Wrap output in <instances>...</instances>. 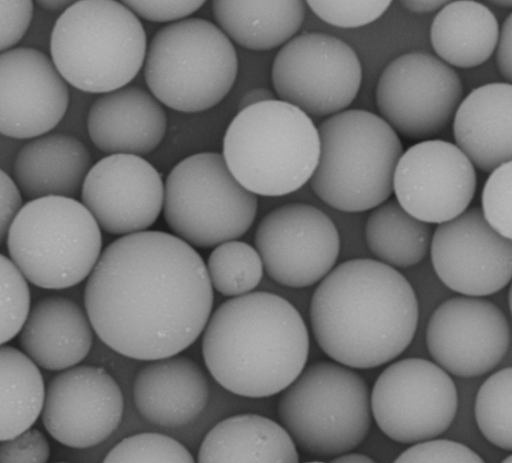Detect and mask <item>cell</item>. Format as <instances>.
Masks as SVG:
<instances>
[{
  "label": "cell",
  "instance_id": "1",
  "mask_svg": "<svg viewBox=\"0 0 512 463\" xmlns=\"http://www.w3.org/2000/svg\"><path fill=\"white\" fill-rule=\"evenodd\" d=\"M84 305L99 339L132 359L178 355L203 333L213 287L200 254L174 234L122 236L87 278Z\"/></svg>",
  "mask_w": 512,
  "mask_h": 463
},
{
  "label": "cell",
  "instance_id": "2",
  "mask_svg": "<svg viewBox=\"0 0 512 463\" xmlns=\"http://www.w3.org/2000/svg\"><path fill=\"white\" fill-rule=\"evenodd\" d=\"M418 318L409 281L397 269L369 258L334 267L310 303L318 346L352 369L376 368L396 359L411 344Z\"/></svg>",
  "mask_w": 512,
  "mask_h": 463
},
{
  "label": "cell",
  "instance_id": "3",
  "mask_svg": "<svg viewBox=\"0 0 512 463\" xmlns=\"http://www.w3.org/2000/svg\"><path fill=\"white\" fill-rule=\"evenodd\" d=\"M202 355L214 380L250 399L282 393L306 367L309 334L283 297L252 292L219 305L203 331Z\"/></svg>",
  "mask_w": 512,
  "mask_h": 463
},
{
  "label": "cell",
  "instance_id": "4",
  "mask_svg": "<svg viewBox=\"0 0 512 463\" xmlns=\"http://www.w3.org/2000/svg\"><path fill=\"white\" fill-rule=\"evenodd\" d=\"M232 175L255 195L290 194L310 182L319 161L320 137L312 118L274 99L238 111L223 138Z\"/></svg>",
  "mask_w": 512,
  "mask_h": 463
},
{
  "label": "cell",
  "instance_id": "5",
  "mask_svg": "<svg viewBox=\"0 0 512 463\" xmlns=\"http://www.w3.org/2000/svg\"><path fill=\"white\" fill-rule=\"evenodd\" d=\"M147 47L143 24L122 1L80 0L58 17L50 57L70 87L100 95L132 83Z\"/></svg>",
  "mask_w": 512,
  "mask_h": 463
},
{
  "label": "cell",
  "instance_id": "6",
  "mask_svg": "<svg viewBox=\"0 0 512 463\" xmlns=\"http://www.w3.org/2000/svg\"><path fill=\"white\" fill-rule=\"evenodd\" d=\"M320 156L310 180L316 196L343 212L373 210L388 201L403 146L379 115L349 109L318 126Z\"/></svg>",
  "mask_w": 512,
  "mask_h": 463
},
{
  "label": "cell",
  "instance_id": "7",
  "mask_svg": "<svg viewBox=\"0 0 512 463\" xmlns=\"http://www.w3.org/2000/svg\"><path fill=\"white\" fill-rule=\"evenodd\" d=\"M142 71L148 90L162 105L198 113L216 106L230 92L238 58L233 42L216 24L190 17L154 33Z\"/></svg>",
  "mask_w": 512,
  "mask_h": 463
},
{
  "label": "cell",
  "instance_id": "8",
  "mask_svg": "<svg viewBox=\"0 0 512 463\" xmlns=\"http://www.w3.org/2000/svg\"><path fill=\"white\" fill-rule=\"evenodd\" d=\"M276 413L296 447L320 458L352 452L368 437L373 419L364 378L326 360L304 368L281 393Z\"/></svg>",
  "mask_w": 512,
  "mask_h": 463
},
{
  "label": "cell",
  "instance_id": "9",
  "mask_svg": "<svg viewBox=\"0 0 512 463\" xmlns=\"http://www.w3.org/2000/svg\"><path fill=\"white\" fill-rule=\"evenodd\" d=\"M101 231L82 202L49 196L24 204L5 243L28 282L59 290L90 276L103 252Z\"/></svg>",
  "mask_w": 512,
  "mask_h": 463
},
{
  "label": "cell",
  "instance_id": "10",
  "mask_svg": "<svg viewBox=\"0 0 512 463\" xmlns=\"http://www.w3.org/2000/svg\"><path fill=\"white\" fill-rule=\"evenodd\" d=\"M257 207V196L236 180L217 152L182 159L164 182V220L192 247L237 240L252 226Z\"/></svg>",
  "mask_w": 512,
  "mask_h": 463
},
{
  "label": "cell",
  "instance_id": "11",
  "mask_svg": "<svg viewBox=\"0 0 512 463\" xmlns=\"http://www.w3.org/2000/svg\"><path fill=\"white\" fill-rule=\"evenodd\" d=\"M372 417L390 440L417 444L440 436L452 424L458 395L450 375L435 362L404 358L388 365L370 393Z\"/></svg>",
  "mask_w": 512,
  "mask_h": 463
},
{
  "label": "cell",
  "instance_id": "12",
  "mask_svg": "<svg viewBox=\"0 0 512 463\" xmlns=\"http://www.w3.org/2000/svg\"><path fill=\"white\" fill-rule=\"evenodd\" d=\"M278 99L311 118L330 117L356 98L362 67L354 49L323 33L296 35L278 51L271 70Z\"/></svg>",
  "mask_w": 512,
  "mask_h": 463
},
{
  "label": "cell",
  "instance_id": "13",
  "mask_svg": "<svg viewBox=\"0 0 512 463\" xmlns=\"http://www.w3.org/2000/svg\"><path fill=\"white\" fill-rule=\"evenodd\" d=\"M455 69L436 55L408 52L382 71L375 99L380 116L409 139L427 140L453 122L464 98Z\"/></svg>",
  "mask_w": 512,
  "mask_h": 463
},
{
  "label": "cell",
  "instance_id": "14",
  "mask_svg": "<svg viewBox=\"0 0 512 463\" xmlns=\"http://www.w3.org/2000/svg\"><path fill=\"white\" fill-rule=\"evenodd\" d=\"M254 243L267 275L290 288L321 282L334 269L340 252L333 221L306 203H289L268 212L256 228Z\"/></svg>",
  "mask_w": 512,
  "mask_h": 463
},
{
  "label": "cell",
  "instance_id": "15",
  "mask_svg": "<svg viewBox=\"0 0 512 463\" xmlns=\"http://www.w3.org/2000/svg\"><path fill=\"white\" fill-rule=\"evenodd\" d=\"M477 186L475 167L454 143L422 140L405 150L396 166L395 199L413 217L442 224L464 213Z\"/></svg>",
  "mask_w": 512,
  "mask_h": 463
},
{
  "label": "cell",
  "instance_id": "16",
  "mask_svg": "<svg viewBox=\"0 0 512 463\" xmlns=\"http://www.w3.org/2000/svg\"><path fill=\"white\" fill-rule=\"evenodd\" d=\"M510 340L505 314L481 297L456 296L443 301L426 328V346L434 362L461 378L493 370L505 357Z\"/></svg>",
  "mask_w": 512,
  "mask_h": 463
},
{
  "label": "cell",
  "instance_id": "17",
  "mask_svg": "<svg viewBox=\"0 0 512 463\" xmlns=\"http://www.w3.org/2000/svg\"><path fill=\"white\" fill-rule=\"evenodd\" d=\"M430 255L440 281L463 296H489L512 281V240L496 232L477 206L437 226Z\"/></svg>",
  "mask_w": 512,
  "mask_h": 463
},
{
  "label": "cell",
  "instance_id": "18",
  "mask_svg": "<svg viewBox=\"0 0 512 463\" xmlns=\"http://www.w3.org/2000/svg\"><path fill=\"white\" fill-rule=\"evenodd\" d=\"M124 411L122 391L102 367L77 365L49 381L41 419L57 442L86 449L108 439Z\"/></svg>",
  "mask_w": 512,
  "mask_h": 463
},
{
  "label": "cell",
  "instance_id": "19",
  "mask_svg": "<svg viewBox=\"0 0 512 463\" xmlns=\"http://www.w3.org/2000/svg\"><path fill=\"white\" fill-rule=\"evenodd\" d=\"M70 102L50 55L18 46L0 55V134L30 140L53 132Z\"/></svg>",
  "mask_w": 512,
  "mask_h": 463
},
{
  "label": "cell",
  "instance_id": "20",
  "mask_svg": "<svg viewBox=\"0 0 512 463\" xmlns=\"http://www.w3.org/2000/svg\"><path fill=\"white\" fill-rule=\"evenodd\" d=\"M80 197L101 230L122 237L156 222L163 212L164 182L143 157L106 155L90 169Z\"/></svg>",
  "mask_w": 512,
  "mask_h": 463
},
{
  "label": "cell",
  "instance_id": "21",
  "mask_svg": "<svg viewBox=\"0 0 512 463\" xmlns=\"http://www.w3.org/2000/svg\"><path fill=\"white\" fill-rule=\"evenodd\" d=\"M167 127L163 105L135 84L97 95L87 121L90 142L106 155L146 156L161 144Z\"/></svg>",
  "mask_w": 512,
  "mask_h": 463
},
{
  "label": "cell",
  "instance_id": "22",
  "mask_svg": "<svg viewBox=\"0 0 512 463\" xmlns=\"http://www.w3.org/2000/svg\"><path fill=\"white\" fill-rule=\"evenodd\" d=\"M209 394L202 368L179 354L149 361L133 382L138 413L163 428H179L194 421L206 408Z\"/></svg>",
  "mask_w": 512,
  "mask_h": 463
},
{
  "label": "cell",
  "instance_id": "23",
  "mask_svg": "<svg viewBox=\"0 0 512 463\" xmlns=\"http://www.w3.org/2000/svg\"><path fill=\"white\" fill-rule=\"evenodd\" d=\"M94 332L85 308L68 297L48 295L34 303L18 338L38 367L64 371L86 358Z\"/></svg>",
  "mask_w": 512,
  "mask_h": 463
},
{
  "label": "cell",
  "instance_id": "24",
  "mask_svg": "<svg viewBox=\"0 0 512 463\" xmlns=\"http://www.w3.org/2000/svg\"><path fill=\"white\" fill-rule=\"evenodd\" d=\"M453 135L482 172L512 161V84L491 82L470 91L453 119Z\"/></svg>",
  "mask_w": 512,
  "mask_h": 463
},
{
  "label": "cell",
  "instance_id": "25",
  "mask_svg": "<svg viewBox=\"0 0 512 463\" xmlns=\"http://www.w3.org/2000/svg\"><path fill=\"white\" fill-rule=\"evenodd\" d=\"M93 165L83 141L53 131L25 141L11 177L29 201L49 196L76 199Z\"/></svg>",
  "mask_w": 512,
  "mask_h": 463
},
{
  "label": "cell",
  "instance_id": "26",
  "mask_svg": "<svg viewBox=\"0 0 512 463\" xmlns=\"http://www.w3.org/2000/svg\"><path fill=\"white\" fill-rule=\"evenodd\" d=\"M197 463H299V453L279 422L242 413L217 422L206 433Z\"/></svg>",
  "mask_w": 512,
  "mask_h": 463
},
{
  "label": "cell",
  "instance_id": "27",
  "mask_svg": "<svg viewBox=\"0 0 512 463\" xmlns=\"http://www.w3.org/2000/svg\"><path fill=\"white\" fill-rule=\"evenodd\" d=\"M500 27L495 14L481 2L448 1L432 20L430 42L436 56L449 66L474 68L496 52Z\"/></svg>",
  "mask_w": 512,
  "mask_h": 463
},
{
  "label": "cell",
  "instance_id": "28",
  "mask_svg": "<svg viewBox=\"0 0 512 463\" xmlns=\"http://www.w3.org/2000/svg\"><path fill=\"white\" fill-rule=\"evenodd\" d=\"M216 25L234 43L253 51L285 45L301 28L306 2L301 0H216Z\"/></svg>",
  "mask_w": 512,
  "mask_h": 463
},
{
  "label": "cell",
  "instance_id": "29",
  "mask_svg": "<svg viewBox=\"0 0 512 463\" xmlns=\"http://www.w3.org/2000/svg\"><path fill=\"white\" fill-rule=\"evenodd\" d=\"M0 441L30 429L42 414L46 387L39 367L9 345L0 350Z\"/></svg>",
  "mask_w": 512,
  "mask_h": 463
},
{
  "label": "cell",
  "instance_id": "30",
  "mask_svg": "<svg viewBox=\"0 0 512 463\" xmlns=\"http://www.w3.org/2000/svg\"><path fill=\"white\" fill-rule=\"evenodd\" d=\"M432 227L405 211L396 199L372 210L365 239L376 260L395 269L420 263L431 247Z\"/></svg>",
  "mask_w": 512,
  "mask_h": 463
},
{
  "label": "cell",
  "instance_id": "31",
  "mask_svg": "<svg viewBox=\"0 0 512 463\" xmlns=\"http://www.w3.org/2000/svg\"><path fill=\"white\" fill-rule=\"evenodd\" d=\"M206 268L213 289L231 298L252 293L265 271L256 248L238 240L214 247Z\"/></svg>",
  "mask_w": 512,
  "mask_h": 463
},
{
  "label": "cell",
  "instance_id": "32",
  "mask_svg": "<svg viewBox=\"0 0 512 463\" xmlns=\"http://www.w3.org/2000/svg\"><path fill=\"white\" fill-rule=\"evenodd\" d=\"M474 412L482 435L494 446L512 450V366L496 371L482 383Z\"/></svg>",
  "mask_w": 512,
  "mask_h": 463
},
{
  "label": "cell",
  "instance_id": "33",
  "mask_svg": "<svg viewBox=\"0 0 512 463\" xmlns=\"http://www.w3.org/2000/svg\"><path fill=\"white\" fill-rule=\"evenodd\" d=\"M102 463H196L176 439L156 432H142L118 442Z\"/></svg>",
  "mask_w": 512,
  "mask_h": 463
},
{
  "label": "cell",
  "instance_id": "34",
  "mask_svg": "<svg viewBox=\"0 0 512 463\" xmlns=\"http://www.w3.org/2000/svg\"><path fill=\"white\" fill-rule=\"evenodd\" d=\"M1 344L12 340L23 328L31 310L28 280L5 255L0 256Z\"/></svg>",
  "mask_w": 512,
  "mask_h": 463
},
{
  "label": "cell",
  "instance_id": "35",
  "mask_svg": "<svg viewBox=\"0 0 512 463\" xmlns=\"http://www.w3.org/2000/svg\"><path fill=\"white\" fill-rule=\"evenodd\" d=\"M481 210L496 232L512 240V161L489 173L482 190Z\"/></svg>",
  "mask_w": 512,
  "mask_h": 463
},
{
  "label": "cell",
  "instance_id": "36",
  "mask_svg": "<svg viewBox=\"0 0 512 463\" xmlns=\"http://www.w3.org/2000/svg\"><path fill=\"white\" fill-rule=\"evenodd\" d=\"M388 0H309L306 5L322 21L340 28H357L377 20L389 8Z\"/></svg>",
  "mask_w": 512,
  "mask_h": 463
},
{
  "label": "cell",
  "instance_id": "37",
  "mask_svg": "<svg viewBox=\"0 0 512 463\" xmlns=\"http://www.w3.org/2000/svg\"><path fill=\"white\" fill-rule=\"evenodd\" d=\"M392 463H485L466 445L444 439H433L401 452Z\"/></svg>",
  "mask_w": 512,
  "mask_h": 463
},
{
  "label": "cell",
  "instance_id": "38",
  "mask_svg": "<svg viewBox=\"0 0 512 463\" xmlns=\"http://www.w3.org/2000/svg\"><path fill=\"white\" fill-rule=\"evenodd\" d=\"M31 0H0V50L5 52L20 46L34 16Z\"/></svg>",
  "mask_w": 512,
  "mask_h": 463
},
{
  "label": "cell",
  "instance_id": "39",
  "mask_svg": "<svg viewBox=\"0 0 512 463\" xmlns=\"http://www.w3.org/2000/svg\"><path fill=\"white\" fill-rule=\"evenodd\" d=\"M49 458L50 444L46 436L36 428L1 441L0 463H47Z\"/></svg>",
  "mask_w": 512,
  "mask_h": 463
},
{
  "label": "cell",
  "instance_id": "40",
  "mask_svg": "<svg viewBox=\"0 0 512 463\" xmlns=\"http://www.w3.org/2000/svg\"><path fill=\"white\" fill-rule=\"evenodd\" d=\"M138 18L154 23H174L187 18L204 4L202 0L190 1H122Z\"/></svg>",
  "mask_w": 512,
  "mask_h": 463
},
{
  "label": "cell",
  "instance_id": "41",
  "mask_svg": "<svg viewBox=\"0 0 512 463\" xmlns=\"http://www.w3.org/2000/svg\"><path fill=\"white\" fill-rule=\"evenodd\" d=\"M97 95L70 89V102L65 116L55 132L71 135L85 144L89 140L87 121L90 107ZM90 141V140H89Z\"/></svg>",
  "mask_w": 512,
  "mask_h": 463
},
{
  "label": "cell",
  "instance_id": "42",
  "mask_svg": "<svg viewBox=\"0 0 512 463\" xmlns=\"http://www.w3.org/2000/svg\"><path fill=\"white\" fill-rule=\"evenodd\" d=\"M0 242L5 243L8 231L23 208V194L14 179L0 172Z\"/></svg>",
  "mask_w": 512,
  "mask_h": 463
},
{
  "label": "cell",
  "instance_id": "43",
  "mask_svg": "<svg viewBox=\"0 0 512 463\" xmlns=\"http://www.w3.org/2000/svg\"><path fill=\"white\" fill-rule=\"evenodd\" d=\"M59 16L60 14L47 12L35 4L31 26L20 46L50 55L52 33Z\"/></svg>",
  "mask_w": 512,
  "mask_h": 463
},
{
  "label": "cell",
  "instance_id": "44",
  "mask_svg": "<svg viewBox=\"0 0 512 463\" xmlns=\"http://www.w3.org/2000/svg\"><path fill=\"white\" fill-rule=\"evenodd\" d=\"M498 72L505 82L512 84V12L500 27L499 43L495 52Z\"/></svg>",
  "mask_w": 512,
  "mask_h": 463
},
{
  "label": "cell",
  "instance_id": "45",
  "mask_svg": "<svg viewBox=\"0 0 512 463\" xmlns=\"http://www.w3.org/2000/svg\"><path fill=\"white\" fill-rule=\"evenodd\" d=\"M26 140L15 139L1 135L0 138V161L1 171L11 176L15 159Z\"/></svg>",
  "mask_w": 512,
  "mask_h": 463
},
{
  "label": "cell",
  "instance_id": "46",
  "mask_svg": "<svg viewBox=\"0 0 512 463\" xmlns=\"http://www.w3.org/2000/svg\"><path fill=\"white\" fill-rule=\"evenodd\" d=\"M448 1L444 0H405L400 4L415 14H428L439 11Z\"/></svg>",
  "mask_w": 512,
  "mask_h": 463
},
{
  "label": "cell",
  "instance_id": "47",
  "mask_svg": "<svg viewBox=\"0 0 512 463\" xmlns=\"http://www.w3.org/2000/svg\"><path fill=\"white\" fill-rule=\"evenodd\" d=\"M276 99L274 93L266 88H254L246 92L238 103V111L252 105Z\"/></svg>",
  "mask_w": 512,
  "mask_h": 463
},
{
  "label": "cell",
  "instance_id": "48",
  "mask_svg": "<svg viewBox=\"0 0 512 463\" xmlns=\"http://www.w3.org/2000/svg\"><path fill=\"white\" fill-rule=\"evenodd\" d=\"M35 4L41 9L55 14H61L68 9L75 1L70 0H37Z\"/></svg>",
  "mask_w": 512,
  "mask_h": 463
},
{
  "label": "cell",
  "instance_id": "49",
  "mask_svg": "<svg viewBox=\"0 0 512 463\" xmlns=\"http://www.w3.org/2000/svg\"><path fill=\"white\" fill-rule=\"evenodd\" d=\"M330 463H378L372 457L364 453L348 452L333 458Z\"/></svg>",
  "mask_w": 512,
  "mask_h": 463
},
{
  "label": "cell",
  "instance_id": "50",
  "mask_svg": "<svg viewBox=\"0 0 512 463\" xmlns=\"http://www.w3.org/2000/svg\"><path fill=\"white\" fill-rule=\"evenodd\" d=\"M488 4H492L502 8H512V0L488 1Z\"/></svg>",
  "mask_w": 512,
  "mask_h": 463
},
{
  "label": "cell",
  "instance_id": "51",
  "mask_svg": "<svg viewBox=\"0 0 512 463\" xmlns=\"http://www.w3.org/2000/svg\"><path fill=\"white\" fill-rule=\"evenodd\" d=\"M508 302H509L510 312L512 314V281H511L509 292H508Z\"/></svg>",
  "mask_w": 512,
  "mask_h": 463
},
{
  "label": "cell",
  "instance_id": "52",
  "mask_svg": "<svg viewBox=\"0 0 512 463\" xmlns=\"http://www.w3.org/2000/svg\"><path fill=\"white\" fill-rule=\"evenodd\" d=\"M501 463H512V454L506 457Z\"/></svg>",
  "mask_w": 512,
  "mask_h": 463
},
{
  "label": "cell",
  "instance_id": "53",
  "mask_svg": "<svg viewBox=\"0 0 512 463\" xmlns=\"http://www.w3.org/2000/svg\"><path fill=\"white\" fill-rule=\"evenodd\" d=\"M304 463H327V462H323V461H309V462H304Z\"/></svg>",
  "mask_w": 512,
  "mask_h": 463
},
{
  "label": "cell",
  "instance_id": "54",
  "mask_svg": "<svg viewBox=\"0 0 512 463\" xmlns=\"http://www.w3.org/2000/svg\"><path fill=\"white\" fill-rule=\"evenodd\" d=\"M57 463H68V462H57Z\"/></svg>",
  "mask_w": 512,
  "mask_h": 463
}]
</instances>
